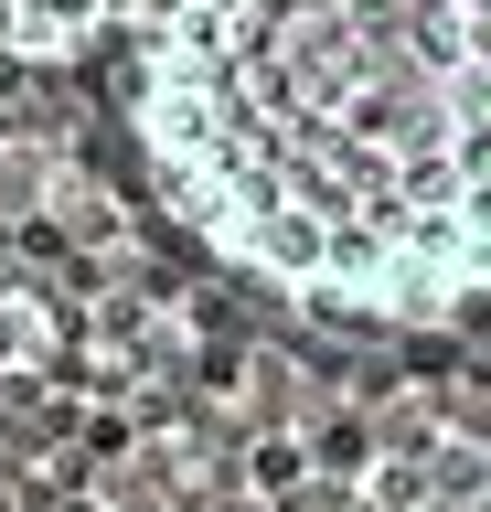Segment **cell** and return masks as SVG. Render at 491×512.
<instances>
[{
	"label": "cell",
	"instance_id": "1",
	"mask_svg": "<svg viewBox=\"0 0 491 512\" xmlns=\"http://www.w3.org/2000/svg\"><path fill=\"white\" fill-rule=\"evenodd\" d=\"M118 54L225 278L385 331L491 310V0H129Z\"/></svg>",
	"mask_w": 491,
	"mask_h": 512
},
{
	"label": "cell",
	"instance_id": "2",
	"mask_svg": "<svg viewBox=\"0 0 491 512\" xmlns=\"http://www.w3.org/2000/svg\"><path fill=\"white\" fill-rule=\"evenodd\" d=\"M118 22H129V0H0V54L33 75H65L97 43H118Z\"/></svg>",
	"mask_w": 491,
	"mask_h": 512
},
{
	"label": "cell",
	"instance_id": "3",
	"mask_svg": "<svg viewBox=\"0 0 491 512\" xmlns=\"http://www.w3.org/2000/svg\"><path fill=\"white\" fill-rule=\"evenodd\" d=\"M43 352H54V299L22 267H0V384H22Z\"/></svg>",
	"mask_w": 491,
	"mask_h": 512
}]
</instances>
